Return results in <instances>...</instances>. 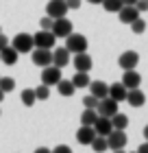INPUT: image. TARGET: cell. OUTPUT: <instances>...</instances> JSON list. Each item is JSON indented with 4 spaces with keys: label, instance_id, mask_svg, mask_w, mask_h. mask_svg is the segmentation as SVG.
<instances>
[{
    "label": "cell",
    "instance_id": "15",
    "mask_svg": "<svg viewBox=\"0 0 148 153\" xmlns=\"http://www.w3.org/2000/svg\"><path fill=\"white\" fill-rule=\"evenodd\" d=\"M70 53L66 46L63 48H57V51H52V66H57V68H66L70 64Z\"/></svg>",
    "mask_w": 148,
    "mask_h": 153
},
{
    "label": "cell",
    "instance_id": "39",
    "mask_svg": "<svg viewBox=\"0 0 148 153\" xmlns=\"http://www.w3.org/2000/svg\"><path fill=\"white\" fill-rule=\"evenodd\" d=\"M122 2H124V4H135L137 0H122Z\"/></svg>",
    "mask_w": 148,
    "mask_h": 153
},
{
    "label": "cell",
    "instance_id": "7",
    "mask_svg": "<svg viewBox=\"0 0 148 153\" xmlns=\"http://www.w3.org/2000/svg\"><path fill=\"white\" fill-rule=\"evenodd\" d=\"M31 59H33V64H35V66L46 68V66H50V64H52V51H46V48H33Z\"/></svg>",
    "mask_w": 148,
    "mask_h": 153
},
{
    "label": "cell",
    "instance_id": "35",
    "mask_svg": "<svg viewBox=\"0 0 148 153\" xmlns=\"http://www.w3.org/2000/svg\"><path fill=\"white\" fill-rule=\"evenodd\" d=\"M66 4H68V9H79L81 0H66Z\"/></svg>",
    "mask_w": 148,
    "mask_h": 153
},
{
    "label": "cell",
    "instance_id": "13",
    "mask_svg": "<svg viewBox=\"0 0 148 153\" xmlns=\"http://www.w3.org/2000/svg\"><path fill=\"white\" fill-rule=\"evenodd\" d=\"M122 83H124L126 90H135V88H139V83H142V74H139L137 70H124Z\"/></svg>",
    "mask_w": 148,
    "mask_h": 153
},
{
    "label": "cell",
    "instance_id": "12",
    "mask_svg": "<svg viewBox=\"0 0 148 153\" xmlns=\"http://www.w3.org/2000/svg\"><path fill=\"white\" fill-rule=\"evenodd\" d=\"M57 37H68L70 33H72V22H70L68 18H57L52 22V29H50Z\"/></svg>",
    "mask_w": 148,
    "mask_h": 153
},
{
    "label": "cell",
    "instance_id": "4",
    "mask_svg": "<svg viewBox=\"0 0 148 153\" xmlns=\"http://www.w3.org/2000/svg\"><path fill=\"white\" fill-rule=\"evenodd\" d=\"M96 112H98V116H107V118L116 116L118 114V101H113L111 96H105V99L98 101Z\"/></svg>",
    "mask_w": 148,
    "mask_h": 153
},
{
    "label": "cell",
    "instance_id": "8",
    "mask_svg": "<svg viewBox=\"0 0 148 153\" xmlns=\"http://www.w3.org/2000/svg\"><path fill=\"white\" fill-rule=\"evenodd\" d=\"M126 131H122V129H113L111 134L107 136V142H109V149L111 151H118V149H124L126 147Z\"/></svg>",
    "mask_w": 148,
    "mask_h": 153
},
{
    "label": "cell",
    "instance_id": "26",
    "mask_svg": "<svg viewBox=\"0 0 148 153\" xmlns=\"http://www.w3.org/2000/svg\"><path fill=\"white\" fill-rule=\"evenodd\" d=\"M91 149H94L96 153H105V151L109 149L107 138H105V136H96V138H94V142H91Z\"/></svg>",
    "mask_w": 148,
    "mask_h": 153
},
{
    "label": "cell",
    "instance_id": "10",
    "mask_svg": "<svg viewBox=\"0 0 148 153\" xmlns=\"http://www.w3.org/2000/svg\"><path fill=\"white\" fill-rule=\"evenodd\" d=\"M118 18H120V22H122V24H133L139 18V11H137L135 4H124L122 9L118 11Z\"/></svg>",
    "mask_w": 148,
    "mask_h": 153
},
{
    "label": "cell",
    "instance_id": "41",
    "mask_svg": "<svg viewBox=\"0 0 148 153\" xmlns=\"http://www.w3.org/2000/svg\"><path fill=\"white\" fill-rule=\"evenodd\" d=\"M144 138H146V140H148V125H146V127H144Z\"/></svg>",
    "mask_w": 148,
    "mask_h": 153
},
{
    "label": "cell",
    "instance_id": "28",
    "mask_svg": "<svg viewBox=\"0 0 148 153\" xmlns=\"http://www.w3.org/2000/svg\"><path fill=\"white\" fill-rule=\"evenodd\" d=\"M0 90H2L4 94H9L15 90V79L13 76H0Z\"/></svg>",
    "mask_w": 148,
    "mask_h": 153
},
{
    "label": "cell",
    "instance_id": "36",
    "mask_svg": "<svg viewBox=\"0 0 148 153\" xmlns=\"http://www.w3.org/2000/svg\"><path fill=\"white\" fill-rule=\"evenodd\" d=\"M7 46H9V39H7L4 33H0V51H2V48H7Z\"/></svg>",
    "mask_w": 148,
    "mask_h": 153
},
{
    "label": "cell",
    "instance_id": "6",
    "mask_svg": "<svg viewBox=\"0 0 148 153\" xmlns=\"http://www.w3.org/2000/svg\"><path fill=\"white\" fill-rule=\"evenodd\" d=\"M68 4H66V0H50V2L46 4V16H50L52 20H57V18H66V13H68Z\"/></svg>",
    "mask_w": 148,
    "mask_h": 153
},
{
    "label": "cell",
    "instance_id": "31",
    "mask_svg": "<svg viewBox=\"0 0 148 153\" xmlns=\"http://www.w3.org/2000/svg\"><path fill=\"white\" fill-rule=\"evenodd\" d=\"M83 107H89V109H96L98 107V99L94 94H87L85 99H83Z\"/></svg>",
    "mask_w": 148,
    "mask_h": 153
},
{
    "label": "cell",
    "instance_id": "32",
    "mask_svg": "<svg viewBox=\"0 0 148 153\" xmlns=\"http://www.w3.org/2000/svg\"><path fill=\"white\" fill-rule=\"evenodd\" d=\"M52 22H54V20H52L50 16H46V18H41L39 26H41V29H44V31H50V29H52Z\"/></svg>",
    "mask_w": 148,
    "mask_h": 153
},
{
    "label": "cell",
    "instance_id": "17",
    "mask_svg": "<svg viewBox=\"0 0 148 153\" xmlns=\"http://www.w3.org/2000/svg\"><path fill=\"white\" fill-rule=\"evenodd\" d=\"M126 103H129L131 107H142L144 103H146V94H144L139 88L129 90V92H126Z\"/></svg>",
    "mask_w": 148,
    "mask_h": 153
},
{
    "label": "cell",
    "instance_id": "16",
    "mask_svg": "<svg viewBox=\"0 0 148 153\" xmlns=\"http://www.w3.org/2000/svg\"><path fill=\"white\" fill-rule=\"evenodd\" d=\"M94 129H96V134H98V136H105V138H107L111 131H113L111 118H107V116H98V120L94 123Z\"/></svg>",
    "mask_w": 148,
    "mask_h": 153
},
{
    "label": "cell",
    "instance_id": "37",
    "mask_svg": "<svg viewBox=\"0 0 148 153\" xmlns=\"http://www.w3.org/2000/svg\"><path fill=\"white\" fill-rule=\"evenodd\" d=\"M137 153H148V140L139 144V149H137Z\"/></svg>",
    "mask_w": 148,
    "mask_h": 153
},
{
    "label": "cell",
    "instance_id": "22",
    "mask_svg": "<svg viewBox=\"0 0 148 153\" xmlns=\"http://www.w3.org/2000/svg\"><path fill=\"white\" fill-rule=\"evenodd\" d=\"M74 83L72 81H68V79H61L59 83H57V92L61 94V96H66V99H68V96H72L74 94Z\"/></svg>",
    "mask_w": 148,
    "mask_h": 153
},
{
    "label": "cell",
    "instance_id": "1",
    "mask_svg": "<svg viewBox=\"0 0 148 153\" xmlns=\"http://www.w3.org/2000/svg\"><path fill=\"white\" fill-rule=\"evenodd\" d=\"M66 48L70 53L79 55V53H87V37L81 33H70L66 37Z\"/></svg>",
    "mask_w": 148,
    "mask_h": 153
},
{
    "label": "cell",
    "instance_id": "38",
    "mask_svg": "<svg viewBox=\"0 0 148 153\" xmlns=\"http://www.w3.org/2000/svg\"><path fill=\"white\" fill-rule=\"evenodd\" d=\"M35 153H52V151L46 149V147H39V149H35Z\"/></svg>",
    "mask_w": 148,
    "mask_h": 153
},
{
    "label": "cell",
    "instance_id": "11",
    "mask_svg": "<svg viewBox=\"0 0 148 153\" xmlns=\"http://www.w3.org/2000/svg\"><path fill=\"white\" fill-rule=\"evenodd\" d=\"M96 136H98L96 129L87 127V125H81V129L76 131V140H79V144H83V147H91V142H94Z\"/></svg>",
    "mask_w": 148,
    "mask_h": 153
},
{
    "label": "cell",
    "instance_id": "45",
    "mask_svg": "<svg viewBox=\"0 0 148 153\" xmlns=\"http://www.w3.org/2000/svg\"><path fill=\"white\" fill-rule=\"evenodd\" d=\"M0 33H2V31H0Z\"/></svg>",
    "mask_w": 148,
    "mask_h": 153
},
{
    "label": "cell",
    "instance_id": "14",
    "mask_svg": "<svg viewBox=\"0 0 148 153\" xmlns=\"http://www.w3.org/2000/svg\"><path fill=\"white\" fill-rule=\"evenodd\" d=\"M91 66H94V61H91V57L87 53L74 55V68H76V72H89Z\"/></svg>",
    "mask_w": 148,
    "mask_h": 153
},
{
    "label": "cell",
    "instance_id": "9",
    "mask_svg": "<svg viewBox=\"0 0 148 153\" xmlns=\"http://www.w3.org/2000/svg\"><path fill=\"white\" fill-rule=\"evenodd\" d=\"M61 81V68L57 66H46L44 70H41V83H46V85H57Z\"/></svg>",
    "mask_w": 148,
    "mask_h": 153
},
{
    "label": "cell",
    "instance_id": "18",
    "mask_svg": "<svg viewBox=\"0 0 148 153\" xmlns=\"http://www.w3.org/2000/svg\"><path fill=\"white\" fill-rule=\"evenodd\" d=\"M126 92H129V90L124 88L122 81H120V83H111V85H109V96H111L113 101H118V103L126 101Z\"/></svg>",
    "mask_w": 148,
    "mask_h": 153
},
{
    "label": "cell",
    "instance_id": "5",
    "mask_svg": "<svg viewBox=\"0 0 148 153\" xmlns=\"http://www.w3.org/2000/svg\"><path fill=\"white\" fill-rule=\"evenodd\" d=\"M137 64H139V55L135 51H124L118 57V66L122 68V70H135Z\"/></svg>",
    "mask_w": 148,
    "mask_h": 153
},
{
    "label": "cell",
    "instance_id": "30",
    "mask_svg": "<svg viewBox=\"0 0 148 153\" xmlns=\"http://www.w3.org/2000/svg\"><path fill=\"white\" fill-rule=\"evenodd\" d=\"M131 29H133V33H137V35H139V33H144V31H146V22H144V18H137L135 22L131 24Z\"/></svg>",
    "mask_w": 148,
    "mask_h": 153
},
{
    "label": "cell",
    "instance_id": "23",
    "mask_svg": "<svg viewBox=\"0 0 148 153\" xmlns=\"http://www.w3.org/2000/svg\"><path fill=\"white\" fill-rule=\"evenodd\" d=\"M111 125H113V129H122V131H126V127H129V116L118 112L116 116H111Z\"/></svg>",
    "mask_w": 148,
    "mask_h": 153
},
{
    "label": "cell",
    "instance_id": "20",
    "mask_svg": "<svg viewBox=\"0 0 148 153\" xmlns=\"http://www.w3.org/2000/svg\"><path fill=\"white\" fill-rule=\"evenodd\" d=\"M89 90H91V94H94L98 101L105 99V96H109V85L105 81H91L89 83Z\"/></svg>",
    "mask_w": 148,
    "mask_h": 153
},
{
    "label": "cell",
    "instance_id": "34",
    "mask_svg": "<svg viewBox=\"0 0 148 153\" xmlns=\"http://www.w3.org/2000/svg\"><path fill=\"white\" fill-rule=\"evenodd\" d=\"M52 153H72V149H70L68 144H57V147L52 149Z\"/></svg>",
    "mask_w": 148,
    "mask_h": 153
},
{
    "label": "cell",
    "instance_id": "40",
    "mask_svg": "<svg viewBox=\"0 0 148 153\" xmlns=\"http://www.w3.org/2000/svg\"><path fill=\"white\" fill-rule=\"evenodd\" d=\"M87 2H91V4H102V0H87Z\"/></svg>",
    "mask_w": 148,
    "mask_h": 153
},
{
    "label": "cell",
    "instance_id": "2",
    "mask_svg": "<svg viewBox=\"0 0 148 153\" xmlns=\"http://www.w3.org/2000/svg\"><path fill=\"white\" fill-rule=\"evenodd\" d=\"M33 42H35V48H46V51H52L54 48V42H57V35L52 31H44L39 29V33L33 35Z\"/></svg>",
    "mask_w": 148,
    "mask_h": 153
},
{
    "label": "cell",
    "instance_id": "19",
    "mask_svg": "<svg viewBox=\"0 0 148 153\" xmlns=\"http://www.w3.org/2000/svg\"><path fill=\"white\" fill-rule=\"evenodd\" d=\"M18 57H20V53L13 46H7V48L0 51V61H4L7 66H15L18 64Z\"/></svg>",
    "mask_w": 148,
    "mask_h": 153
},
{
    "label": "cell",
    "instance_id": "29",
    "mask_svg": "<svg viewBox=\"0 0 148 153\" xmlns=\"http://www.w3.org/2000/svg\"><path fill=\"white\" fill-rule=\"evenodd\" d=\"M35 96H37V101H46L48 96H50V85L41 83L39 88H35Z\"/></svg>",
    "mask_w": 148,
    "mask_h": 153
},
{
    "label": "cell",
    "instance_id": "24",
    "mask_svg": "<svg viewBox=\"0 0 148 153\" xmlns=\"http://www.w3.org/2000/svg\"><path fill=\"white\" fill-rule=\"evenodd\" d=\"M70 81L74 83V88H89V83H91V79H89L87 72H76Z\"/></svg>",
    "mask_w": 148,
    "mask_h": 153
},
{
    "label": "cell",
    "instance_id": "21",
    "mask_svg": "<svg viewBox=\"0 0 148 153\" xmlns=\"http://www.w3.org/2000/svg\"><path fill=\"white\" fill-rule=\"evenodd\" d=\"M96 120H98V112H96V109H89V107L83 109V114H81V125L94 127V123H96Z\"/></svg>",
    "mask_w": 148,
    "mask_h": 153
},
{
    "label": "cell",
    "instance_id": "42",
    "mask_svg": "<svg viewBox=\"0 0 148 153\" xmlns=\"http://www.w3.org/2000/svg\"><path fill=\"white\" fill-rule=\"evenodd\" d=\"M2 99H4V92H2V90H0V103H2Z\"/></svg>",
    "mask_w": 148,
    "mask_h": 153
},
{
    "label": "cell",
    "instance_id": "43",
    "mask_svg": "<svg viewBox=\"0 0 148 153\" xmlns=\"http://www.w3.org/2000/svg\"><path fill=\"white\" fill-rule=\"evenodd\" d=\"M113 153H124V149H118V151H113Z\"/></svg>",
    "mask_w": 148,
    "mask_h": 153
},
{
    "label": "cell",
    "instance_id": "3",
    "mask_svg": "<svg viewBox=\"0 0 148 153\" xmlns=\"http://www.w3.org/2000/svg\"><path fill=\"white\" fill-rule=\"evenodd\" d=\"M11 46L15 48L18 53H33L35 42H33V35H29V33H18V35L13 37Z\"/></svg>",
    "mask_w": 148,
    "mask_h": 153
},
{
    "label": "cell",
    "instance_id": "44",
    "mask_svg": "<svg viewBox=\"0 0 148 153\" xmlns=\"http://www.w3.org/2000/svg\"><path fill=\"white\" fill-rule=\"evenodd\" d=\"M131 153H137V151H131Z\"/></svg>",
    "mask_w": 148,
    "mask_h": 153
},
{
    "label": "cell",
    "instance_id": "27",
    "mask_svg": "<svg viewBox=\"0 0 148 153\" xmlns=\"http://www.w3.org/2000/svg\"><path fill=\"white\" fill-rule=\"evenodd\" d=\"M122 7H124L122 0H102V9L109 11V13H118Z\"/></svg>",
    "mask_w": 148,
    "mask_h": 153
},
{
    "label": "cell",
    "instance_id": "33",
    "mask_svg": "<svg viewBox=\"0 0 148 153\" xmlns=\"http://www.w3.org/2000/svg\"><path fill=\"white\" fill-rule=\"evenodd\" d=\"M135 7H137V11H139V13H146V11H148V0H137Z\"/></svg>",
    "mask_w": 148,
    "mask_h": 153
},
{
    "label": "cell",
    "instance_id": "25",
    "mask_svg": "<svg viewBox=\"0 0 148 153\" xmlns=\"http://www.w3.org/2000/svg\"><path fill=\"white\" fill-rule=\"evenodd\" d=\"M20 101H22L26 107H33L35 103H37V96H35V90H22V94H20Z\"/></svg>",
    "mask_w": 148,
    "mask_h": 153
}]
</instances>
